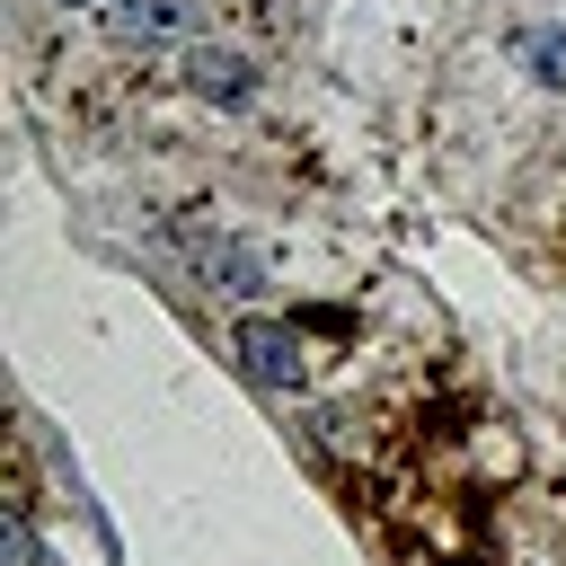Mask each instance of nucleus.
<instances>
[{"mask_svg":"<svg viewBox=\"0 0 566 566\" xmlns=\"http://www.w3.org/2000/svg\"><path fill=\"white\" fill-rule=\"evenodd\" d=\"M239 354H248V371H256L265 389H301V380H310L301 336H292V327H274V318H248V327H239Z\"/></svg>","mask_w":566,"mask_h":566,"instance_id":"obj_1","label":"nucleus"},{"mask_svg":"<svg viewBox=\"0 0 566 566\" xmlns=\"http://www.w3.org/2000/svg\"><path fill=\"white\" fill-rule=\"evenodd\" d=\"M186 80H195V97L239 106V97L256 88V62H248V53H230V44H203V53H186Z\"/></svg>","mask_w":566,"mask_h":566,"instance_id":"obj_2","label":"nucleus"},{"mask_svg":"<svg viewBox=\"0 0 566 566\" xmlns=\"http://www.w3.org/2000/svg\"><path fill=\"white\" fill-rule=\"evenodd\" d=\"M106 27L124 44H168V35H186V0H115Z\"/></svg>","mask_w":566,"mask_h":566,"instance_id":"obj_3","label":"nucleus"},{"mask_svg":"<svg viewBox=\"0 0 566 566\" xmlns=\"http://www.w3.org/2000/svg\"><path fill=\"white\" fill-rule=\"evenodd\" d=\"M522 53H531V71H539L548 88H566V27H531Z\"/></svg>","mask_w":566,"mask_h":566,"instance_id":"obj_4","label":"nucleus"},{"mask_svg":"<svg viewBox=\"0 0 566 566\" xmlns=\"http://www.w3.org/2000/svg\"><path fill=\"white\" fill-rule=\"evenodd\" d=\"M0 539H9V566H35V531H27V513H9Z\"/></svg>","mask_w":566,"mask_h":566,"instance_id":"obj_5","label":"nucleus"}]
</instances>
